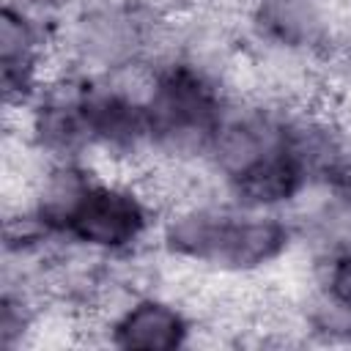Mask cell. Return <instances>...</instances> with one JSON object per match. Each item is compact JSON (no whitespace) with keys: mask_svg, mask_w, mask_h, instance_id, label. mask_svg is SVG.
I'll list each match as a JSON object with an SVG mask.
<instances>
[{"mask_svg":"<svg viewBox=\"0 0 351 351\" xmlns=\"http://www.w3.org/2000/svg\"><path fill=\"white\" fill-rule=\"evenodd\" d=\"M304 170L288 156L285 148L261 159L255 167L233 178L222 192L225 197L247 211H280L288 214L310 189Z\"/></svg>","mask_w":351,"mask_h":351,"instance_id":"52a82bcc","label":"cell"},{"mask_svg":"<svg viewBox=\"0 0 351 351\" xmlns=\"http://www.w3.org/2000/svg\"><path fill=\"white\" fill-rule=\"evenodd\" d=\"M310 263H313L310 282L321 293H326L329 299L351 310V250H340L315 261L310 258Z\"/></svg>","mask_w":351,"mask_h":351,"instance_id":"9c48e42d","label":"cell"},{"mask_svg":"<svg viewBox=\"0 0 351 351\" xmlns=\"http://www.w3.org/2000/svg\"><path fill=\"white\" fill-rule=\"evenodd\" d=\"M285 112V104L263 96H241L225 107L203 151V167L222 189L282 148Z\"/></svg>","mask_w":351,"mask_h":351,"instance_id":"5b68a950","label":"cell"},{"mask_svg":"<svg viewBox=\"0 0 351 351\" xmlns=\"http://www.w3.org/2000/svg\"><path fill=\"white\" fill-rule=\"evenodd\" d=\"M99 170L90 159H63V162H41L27 192V203L41 214V219L66 236V228L93 184L99 181Z\"/></svg>","mask_w":351,"mask_h":351,"instance_id":"ba28073f","label":"cell"},{"mask_svg":"<svg viewBox=\"0 0 351 351\" xmlns=\"http://www.w3.org/2000/svg\"><path fill=\"white\" fill-rule=\"evenodd\" d=\"M236 96L225 71L181 52L151 60L145 93L154 159L203 162L206 143Z\"/></svg>","mask_w":351,"mask_h":351,"instance_id":"6da1fadb","label":"cell"},{"mask_svg":"<svg viewBox=\"0 0 351 351\" xmlns=\"http://www.w3.org/2000/svg\"><path fill=\"white\" fill-rule=\"evenodd\" d=\"M197 315L186 299L165 291H134L99 329V343L126 351H176L195 346Z\"/></svg>","mask_w":351,"mask_h":351,"instance_id":"8992f818","label":"cell"},{"mask_svg":"<svg viewBox=\"0 0 351 351\" xmlns=\"http://www.w3.org/2000/svg\"><path fill=\"white\" fill-rule=\"evenodd\" d=\"M170 14L145 0H80L58 27L63 66L104 77L156 60L167 47Z\"/></svg>","mask_w":351,"mask_h":351,"instance_id":"7a4b0ae2","label":"cell"},{"mask_svg":"<svg viewBox=\"0 0 351 351\" xmlns=\"http://www.w3.org/2000/svg\"><path fill=\"white\" fill-rule=\"evenodd\" d=\"M241 36L250 49L326 60L340 47L332 0H244Z\"/></svg>","mask_w":351,"mask_h":351,"instance_id":"277c9868","label":"cell"},{"mask_svg":"<svg viewBox=\"0 0 351 351\" xmlns=\"http://www.w3.org/2000/svg\"><path fill=\"white\" fill-rule=\"evenodd\" d=\"M159 208L137 178H99L66 228V241L104 261L151 250Z\"/></svg>","mask_w":351,"mask_h":351,"instance_id":"3957f363","label":"cell"}]
</instances>
